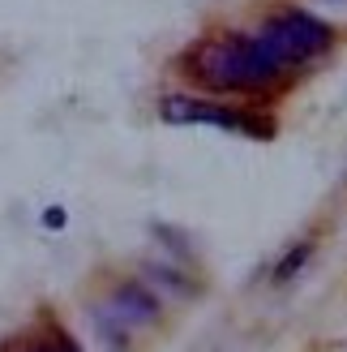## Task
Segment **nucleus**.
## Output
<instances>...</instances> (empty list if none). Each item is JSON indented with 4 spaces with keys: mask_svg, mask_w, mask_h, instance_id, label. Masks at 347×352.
<instances>
[{
    "mask_svg": "<svg viewBox=\"0 0 347 352\" xmlns=\"http://www.w3.org/2000/svg\"><path fill=\"white\" fill-rule=\"evenodd\" d=\"M189 74L206 91H266L291 65H283L257 34H232V39H211L189 52Z\"/></svg>",
    "mask_w": 347,
    "mask_h": 352,
    "instance_id": "1",
    "label": "nucleus"
},
{
    "mask_svg": "<svg viewBox=\"0 0 347 352\" xmlns=\"http://www.w3.org/2000/svg\"><path fill=\"white\" fill-rule=\"evenodd\" d=\"M146 279H150V284H163L167 292H176V296H189V292H193V284H189V279L171 267V262H146Z\"/></svg>",
    "mask_w": 347,
    "mask_h": 352,
    "instance_id": "6",
    "label": "nucleus"
},
{
    "mask_svg": "<svg viewBox=\"0 0 347 352\" xmlns=\"http://www.w3.org/2000/svg\"><path fill=\"white\" fill-rule=\"evenodd\" d=\"M309 254H313V241H300L296 250H291L279 267H274V279H279V284H287V279H296L300 271H304V262H309Z\"/></svg>",
    "mask_w": 347,
    "mask_h": 352,
    "instance_id": "7",
    "label": "nucleus"
},
{
    "mask_svg": "<svg viewBox=\"0 0 347 352\" xmlns=\"http://www.w3.org/2000/svg\"><path fill=\"white\" fill-rule=\"evenodd\" d=\"M108 309L116 314V318H125L129 327H133V322H137V327H150V322H159V296H154V292H146L142 284H120V288L112 292Z\"/></svg>",
    "mask_w": 347,
    "mask_h": 352,
    "instance_id": "4",
    "label": "nucleus"
},
{
    "mask_svg": "<svg viewBox=\"0 0 347 352\" xmlns=\"http://www.w3.org/2000/svg\"><path fill=\"white\" fill-rule=\"evenodd\" d=\"M43 223H47V228H64V210H60V206L43 210Z\"/></svg>",
    "mask_w": 347,
    "mask_h": 352,
    "instance_id": "9",
    "label": "nucleus"
},
{
    "mask_svg": "<svg viewBox=\"0 0 347 352\" xmlns=\"http://www.w3.org/2000/svg\"><path fill=\"white\" fill-rule=\"evenodd\" d=\"M257 39H262L283 65H300V60H313L331 47V26L300 13V9H283V13L266 17L262 30H257Z\"/></svg>",
    "mask_w": 347,
    "mask_h": 352,
    "instance_id": "2",
    "label": "nucleus"
},
{
    "mask_svg": "<svg viewBox=\"0 0 347 352\" xmlns=\"http://www.w3.org/2000/svg\"><path fill=\"white\" fill-rule=\"evenodd\" d=\"M34 352H77V344L69 340V336H56L51 344H43V348H34Z\"/></svg>",
    "mask_w": 347,
    "mask_h": 352,
    "instance_id": "8",
    "label": "nucleus"
},
{
    "mask_svg": "<svg viewBox=\"0 0 347 352\" xmlns=\"http://www.w3.org/2000/svg\"><path fill=\"white\" fill-rule=\"evenodd\" d=\"M95 327H99L103 344H108L112 352H125V348H129V322H125V318H116L108 305H99V309H95Z\"/></svg>",
    "mask_w": 347,
    "mask_h": 352,
    "instance_id": "5",
    "label": "nucleus"
},
{
    "mask_svg": "<svg viewBox=\"0 0 347 352\" xmlns=\"http://www.w3.org/2000/svg\"><path fill=\"white\" fill-rule=\"evenodd\" d=\"M159 116L167 125H215V129H232V133H249V138H274V125L262 116L219 108V103H202V99H189V95H167L159 103Z\"/></svg>",
    "mask_w": 347,
    "mask_h": 352,
    "instance_id": "3",
    "label": "nucleus"
}]
</instances>
